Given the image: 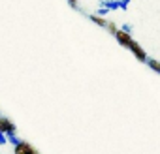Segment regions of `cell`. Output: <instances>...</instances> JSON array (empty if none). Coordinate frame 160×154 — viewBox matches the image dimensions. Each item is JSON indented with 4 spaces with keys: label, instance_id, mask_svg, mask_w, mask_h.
<instances>
[{
    "label": "cell",
    "instance_id": "obj_6",
    "mask_svg": "<svg viewBox=\"0 0 160 154\" xmlns=\"http://www.w3.org/2000/svg\"><path fill=\"white\" fill-rule=\"evenodd\" d=\"M89 19H91L94 25H98V26H102V28H108V23H109V21H108L106 17H100V15L94 13V15H89Z\"/></svg>",
    "mask_w": 160,
    "mask_h": 154
},
{
    "label": "cell",
    "instance_id": "obj_13",
    "mask_svg": "<svg viewBox=\"0 0 160 154\" xmlns=\"http://www.w3.org/2000/svg\"><path fill=\"white\" fill-rule=\"evenodd\" d=\"M8 143V135L4 132H0V145H6Z\"/></svg>",
    "mask_w": 160,
    "mask_h": 154
},
{
    "label": "cell",
    "instance_id": "obj_4",
    "mask_svg": "<svg viewBox=\"0 0 160 154\" xmlns=\"http://www.w3.org/2000/svg\"><path fill=\"white\" fill-rule=\"evenodd\" d=\"M0 132H4L6 135L15 133V124L10 118H6V117H0Z\"/></svg>",
    "mask_w": 160,
    "mask_h": 154
},
{
    "label": "cell",
    "instance_id": "obj_11",
    "mask_svg": "<svg viewBox=\"0 0 160 154\" xmlns=\"http://www.w3.org/2000/svg\"><path fill=\"white\" fill-rule=\"evenodd\" d=\"M121 30H124V32H128V34H132V32H134V26H132L130 23H124V25L121 26Z\"/></svg>",
    "mask_w": 160,
    "mask_h": 154
},
{
    "label": "cell",
    "instance_id": "obj_14",
    "mask_svg": "<svg viewBox=\"0 0 160 154\" xmlns=\"http://www.w3.org/2000/svg\"><path fill=\"white\" fill-rule=\"evenodd\" d=\"M66 2L70 4V8H72V10H79V6H77V0H66Z\"/></svg>",
    "mask_w": 160,
    "mask_h": 154
},
{
    "label": "cell",
    "instance_id": "obj_2",
    "mask_svg": "<svg viewBox=\"0 0 160 154\" xmlns=\"http://www.w3.org/2000/svg\"><path fill=\"white\" fill-rule=\"evenodd\" d=\"M128 51H132V55H134L139 62H147V58H149V56H147V53H145V49H143L136 40L132 41V45H130V49H128Z\"/></svg>",
    "mask_w": 160,
    "mask_h": 154
},
{
    "label": "cell",
    "instance_id": "obj_8",
    "mask_svg": "<svg viewBox=\"0 0 160 154\" xmlns=\"http://www.w3.org/2000/svg\"><path fill=\"white\" fill-rule=\"evenodd\" d=\"M21 141H23V139H21V137H17V133H10V135H8V143H12L13 147H17Z\"/></svg>",
    "mask_w": 160,
    "mask_h": 154
},
{
    "label": "cell",
    "instance_id": "obj_9",
    "mask_svg": "<svg viewBox=\"0 0 160 154\" xmlns=\"http://www.w3.org/2000/svg\"><path fill=\"white\" fill-rule=\"evenodd\" d=\"M130 2H132V0H119V10L126 12V10H128V6H130Z\"/></svg>",
    "mask_w": 160,
    "mask_h": 154
},
{
    "label": "cell",
    "instance_id": "obj_7",
    "mask_svg": "<svg viewBox=\"0 0 160 154\" xmlns=\"http://www.w3.org/2000/svg\"><path fill=\"white\" fill-rule=\"evenodd\" d=\"M145 64H147V66H149V68H151V70H152L154 73H160V60H156V58H152V56H149Z\"/></svg>",
    "mask_w": 160,
    "mask_h": 154
},
{
    "label": "cell",
    "instance_id": "obj_10",
    "mask_svg": "<svg viewBox=\"0 0 160 154\" xmlns=\"http://www.w3.org/2000/svg\"><path fill=\"white\" fill-rule=\"evenodd\" d=\"M108 30H109V34H113V36H115V34L119 32V28H117V25H115V23H111V21L108 23Z\"/></svg>",
    "mask_w": 160,
    "mask_h": 154
},
{
    "label": "cell",
    "instance_id": "obj_5",
    "mask_svg": "<svg viewBox=\"0 0 160 154\" xmlns=\"http://www.w3.org/2000/svg\"><path fill=\"white\" fill-rule=\"evenodd\" d=\"M100 8H108L109 12H117L119 10V0H100Z\"/></svg>",
    "mask_w": 160,
    "mask_h": 154
},
{
    "label": "cell",
    "instance_id": "obj_1",
    "mask_svg": "<svg viewBox=\"0 0 160 154\" xmlns=\"http://www.w3.org/2000/svg\"><path fill=\"white\" fill-rule=\"evenodd\" d=\"M115 40H117L119 45H122V47H126V49H130V45H132V41H134L132 34H128V32H124V30H121V28H119V32L115 34Z\"/></svg>",
    "mask_w": 160,
    "mask_h": 154
},
{
    "label": "cell",
    "instance_id": "obj_12",
    "mask_svg": "<svg viewBox=\"0 0 160 154\" xmlns=\"http://www.w3.org/2000/svg\"><path fill=\"white\" fill-rule=\"evenodd\" d=\"M108 13H109L108 8H98V12H96V15H100V17H106Z\"/></svg>",
    "mask_w": 160,
    "mask_h": 154
},
{
    "label": "cell",
    "instance_id": "obj_3",
    "mask_svg": "<svg viewBox=\"0 0 160 154\" xmlns=\"http://www.w3.org/2000/svg\"><path fill=\"white\" fill-rule=\"evenodd\" d=\"M13 152H15V154H40V152H38L28 141H25V139H23L17 147H13Z\"/></svg>",
    "mask_w": 160,
    "mask_h": 154
}]
</instances>
